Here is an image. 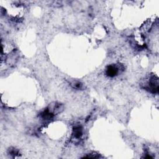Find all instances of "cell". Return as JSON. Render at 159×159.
<instances>
[{
    "label": "cell",
    "mask_w": 159,
    "mask_h": 159,
    "mask_svg": "<svg viewBox=\"0 0 159 159\" xmlns=\"http://www.w3.org/2000/svg\"><path fill=\"white\" fill-rule=\"evenodd\" d=\"M145 88L152 93H157L158 92V80L155 76H151L147 81Z\"/></svg>",
    "instance_id": "6da1fadb"
},
{
    "label": "cell",
    "mask_w": 159,
    "mask_h": 159,
    "mask_svg": "<svg viewBox=\"0 0 159 159\" xmlns=\"http://www.w3.org/2000/svg\"><path fill=\"white\" fill-rule=\"evenodd\" d=\"M106 74L109 77H114L118 74V68L114 65H109L106 69Z\"/></svg>",
    "instance_id": "7a4b0ae2"
},
{
    "label": "cell",
    "mask_w": 159,
    "mask_h": 159,
    "mask_svg": "<svg viewBox=\"0 0 159 159\" xmlns=\"http://www.w3.org/2000/svg\"><path fill=\"white\" fill-rule=\"evenodd\" d=\"M74 136L76 138H80L82 136V129L80 126H76L74 129Z\"/></svg>",
    "instance_id": "3957f363"
},
{
    "label": "cell",
    "mask_w": 159,
    "mask_h": 159,
    "mask_svg": "<svg viewBox=\"0 0 159 159\" xmlns=\"http://www.w3.org/2000/svg\"><path fill=\"white\" fill-rule=\"evenodd\" d=\"M72 86H73V87L76 89H80L81 87H82V84L81 83L78 82V81H75V82L72 83Z\"/></svg>",
    "instance_id": "277c9868"
}]
</instances>
